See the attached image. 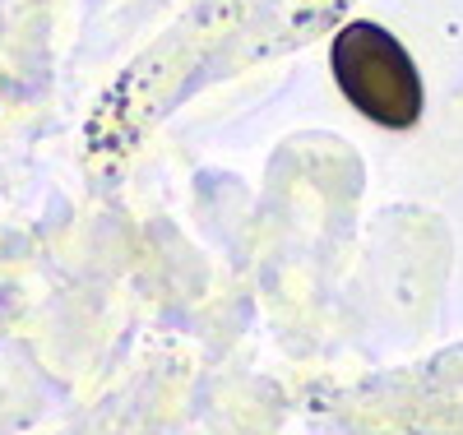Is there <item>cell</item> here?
Listing matches in <instances>:
<instances>
[{
  "instance_id": "obj_1",
  "label": "cell",
  "mask_w": 463,
  "mask_h": 435,
  "mask_svg": "<svg viewBox=\"0 0 463 435\" xmlns=\"http://www.w3.org/2000/svg\"><path fill=\"white\" fill-rule=\"evenodd\" d=\"M329 70L338 79L343 98L366 121H375L384 130L417 126L427 93H421L417 61L408 56V47L390 28L366 24V19L343 24L334 33V47H329Z\"/></svg>"
}]
</instances>
